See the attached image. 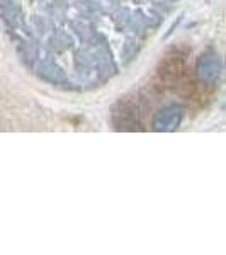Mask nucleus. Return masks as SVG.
I'll return each instance as SVG.
<instances>
[{"label": "nucleus", "instance_id": "1", "mask_svg": "<svg viewBox=\"0 0 226 255\" xmlns=\"http://www.w3.org/2000/svg\"><path fill=\"white\" fill-rule=\"evenodd\" d=\"M177 0H2L3 24L39 79L65 85L102 84L117 73L109 32L124 34L133 55Z\"/></svg>", "mask_w": 226, "mask_h": 255}, {"label": "nucleus", "instance_id": "2", "mask_svg": "<svg viewBox=\"0 0 226 255\" xmlns=\"http://www.w3.org/2000/svg\"><path fill=\"white\" fill-rule=\"evenodd\" d=\"M184 119V106L182 104H168L158 113H155L153 119H151V129L157 133H170L175 131L180 126Z\"/></svg>", "mask_w": 226, "mask_h": 255}, {"label": "nucleus", "instance_id": "3", "mask_svg": "<svg viewBox=\"0 0 226 255\" xmlns=\"http://www.w3.org/2000/svg\"><path fill=\"white\" fill-rule=\"evenodd\" d=\"M223 72V60L216 53H206L197 60L196 65V75L201 84L204 85H215Z\"/></svg>", "mask_w": 226, "mask_h": 255}]
</instances>
